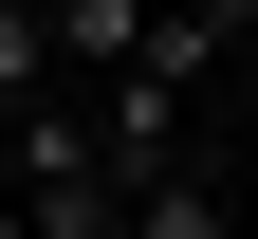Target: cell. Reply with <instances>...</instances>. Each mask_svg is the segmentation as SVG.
Returning <instances> with one entry per match:
<instances>
[{
  "instance_id": "277c9868",
  "label": "cell",
  "mask_w": 258,
  "mask_h": 239,
  "mask_svg": "<svg viewBox=\"0 0 258 239\" xmlns=\"http://www.w3.org/2000/svg\"><path fill=\"white\" fill-rule=\"evenodd\" d=\"M0 239H19V184H0Z\"/></svg>"
},
{
  "instance_id": "5b68a950",
  "label": "cell",
  "mask_w": 258,
  "mask_h": 239,
  "mask_svg": "<svg viewBox=\"0 0 258 239\" xmlns=\"http://www.w3.org/2000/svg\"><path fill=\"white\" fill-rule=\"evenodd\" d=\"M240 239H258V221H240Z\"/></svg>"
},
{
  "instance_id": "3957f363",
  "label": "cell",
  "mask_w": 258,
  "mask_h": 239,
  "mask_svg": "<svg viewBox=\"0 0 258 239\" xmlns=\"http://www.w3.org/2000/svg\"><path fill=\"white\" fill-rule=\"evenodd\" d=\"M129 239H240V221H221L203 184H148V202H129Z\"/></svg>"
},
{
  "instance_id": "6da1fadb",
  "label": "cell",
  "mask_w": 258,
  "mask_h": 239,
  "mask_svg": "<svg viewBox=\"0 0 258 239\" xmlns=\"http://www.w3.org/2000/svg\"><path fill=\"white\" fill-rule=\"evenodd\" d=\"M148 0H55V74H148Z\"/></svg>"
},
{
  "instance_id": "7a4b0ae2",
  "label": "cell",
  "mask_w": 258,
  "mask_h": 239,
  "mask_svg": "<svg viewBox=\"0 0 258 239\" xmlns=\"http://www.w3.org/2000/svg\"><path fill=\"white\" fill-rule=\"evenodd\" d=\"M37 92H74V74H55V19H37V0H0V129L37 111Z\"/></svg>"
}]
</instances>
